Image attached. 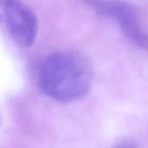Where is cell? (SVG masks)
I'll return each mask as SVG.
<instances>
[{
	"label": "cell",
	"instance_id": "obj_4",
	"mask_svg": "<svg viewBox=\"0 0 148 148\" xmlns=\"http://www.w3.org/2000/svg\"><path fill=\"white\" fill-rule=\"evenodd\" d=\"M117 148H136V147L134 145H132V143H124V145L118 146Z\"/></svg>",
	"mask_w": 148,
	"mask_h": 148
},
{
	"label": "cell",
	"instance_id": "obj_1",
	"mask_svg": "<svg viewBox=\"0 0 148 148\" xmlns=\"http://www.w3.org/2000/svg\"><path fill=\"white\" fill-rule=\"evenodd\" d=\"M37 82L49 97L72 102L88 94L92 83V69L89 61L79 53L54 52L42 61Z\"/></svg>",
	"mask_w": 148,
	"mask_h": 148
},
{
	"label": "cell",
	"instance_id": "obj_3",
	"mask_svg": "<svg viewBox=\"0 0 148 148\" xmlns=\"http://www.w3.org/2000/svg\"><path fill=\"white\" fill-rule=\"evenodd\" d=\"M98 7V10L109 17H112L119 22L125 34L138 45L145 47L146 46V35L140 27L138 21L136 13L134 9L121 2H96L95 5Z\"/></svg>",
	"mask_w": 148,
	"mask_h": 148
},
{
	"label": "cell",
	"instance_id": "obj_2",
	"mask_svg": "<svg viewBox=\"0 0 148 148\" xmlns=\"http://www.w3.org/2000/svg\"><path fill=\"white\" fill-rule=\"evenodd\" d=\"M0 23L14 42L23 47L30 46L37 34V18L31 8L21 0H0Z\"/></svg>",
	"mask_w": 148,
	"mask_h": 148
}]
</instances>
